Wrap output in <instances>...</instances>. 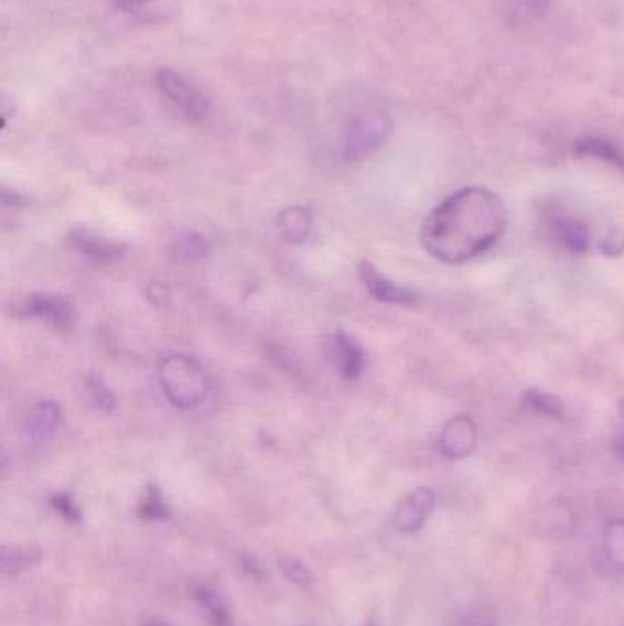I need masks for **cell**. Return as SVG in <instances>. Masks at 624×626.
<instances>
[{"label": "cell", "mask_w": 624, "mask_h": 626, "mask_svg": "<svg viewBox=\"0 0 624 626\" xmlns=\"http://www.w3.org/2000/svg\"><path fill=\"white\" fill-rule=\"evenodd\" d=\"M507 229L501 196L485 187H465L434 207L421 227V246L445 262L462 265L495 246Z\"/></svg>", "instance_id": "cell-1"}, {"label": "cell", "mask_w": 624, "mask_h": 626, "mask_svg": "<svg viewBox=\"0 0 624 626\" xmlns=\"http://www.w3.org/2000/svg\"><path fill=\"white\" fill-rule=\"evenodd\" d=\"M158 381L163 395L179 409H194L207 396V374L193 357L171 354L158 367Z\"/></svg>", "instance_id": "cell-2"}, {"label": "cell", "mask_w": 624, "mask_h": 626, "mask_svg": "<svg viewBox=\"0 0 624 626\" xmlns=\"http://www.w3.org/2000/svg\"><path fill=\"white\" fill-rule=\"evenodd\" d=\"M390 118L379 108H366L354 114L345 127L343 156L346 162H361L387 141Z\"/></svg>", "instance_id": "cell-3"}, {"label": "cell", "mask_w": 624, "mask_h": 626, "mask_svg": "<svg viewBox=\"0 0 624 626\" xmlns=\"http://www.w3.org/2000/svg\"><path fill=\"white\" fill-rule=\"evenodd\" d=\"M158 88L163 96L176 105L187 118L205 119L211 112V101L200 93L198 88L193 87L185 77L180 76L179 72L171 68H162L157 74Z\"/></svg>", "instance_id": "cell-4"}, {"label": "cell", "mask_w": 624, "mask_h": 626, "mask_svg": "<svg viewBox=\"0 0 624 626\" xmlns=\"http://www.w3.org/2000/svg\"><path fill=\"white\" fill-rule=\"evenodd\" d=\"M434 506H437L434 492L429 487H418L398 504V508L394 511V526L401 533H416L431 517Z\"/></svg>", "instance_id": "cell-5"}, {"label": "cell", "mask_w": 624, "mask_h": 626, "mask_svg": "<svg viewBox=\"0 0 624 626\" xmlns=\"http://www.w3.org/2000/svg\"><path fill=\"white\" fill-rule=\"evenodd\" d=\"M478 443V429L473 418L458 414L447 421L440 434V449L449 460L467 458Z\"/></svg>", "instance_id": "cell-6"}, {"label": "cell", "mask_w": 624, "mask_h": 626, "mask_svg": "<svg viewBox=\"0 0 624 626\" xmlns=\"http://www.w3.org/2000/svg\"><path fill=\"white\" fill-rule=\"evenodd\" d=\"M361 281L365 284L366 290L372 298L388 304H415L418 301L416 293L410 288L401 287L390 281L388 277L383 276L372 262H363L359 268Z\"/></svg>", "instance_id": "cell-7"}, {"label": "cell", "mask_w": 624, "mask_h": 626, "mask_svg": "<svg viewBox=\"0 0 624 626\" xmlns=\"http://www.w3.org/2000/svg\"><path fill=\"white\" fill-rule=\"evenodd\" d=\"M68 244L72 249H76L83 257L99 262V265H112L116 260L123 257V244L114 242L110 238L101 237L97 233L88 231V229H74L68 235Z\"/></svg>", "instance_id": "cell-8"}, {"label": "cell", "mask_w": 624, "mask_h": 626, "mask_svg": "<svg viewBox=\"0 0 624 626\" xmlns=\"http://www.w3.org/2000/svg\"><path fill=\"white\" fill-rule=\"evenodd\" d=\"M28 315L41 319L44 323H49L54 328L66 330L71 328L76 317V310L72 306L71 301L60 295H52V293H37L28 299L26 306Z\"/></svg>", "instance_id": "cell-9"}, {"label": "cell", "mask_w": 624, "mask_h": 626, "mask_svg": "<svg viewBox=\"0 0 624 626\" xmlns=\"http://www.w3.org/2000/svg\"><path fill=\"white\" fill-rule=\"evenodd\" d=\"M330 357L341 376L346 379L359 378L365 368V352L351 334L337 332L330 343Z\"/></svg>", "instance_id": "cell-10"}, {"label": "cell", "mask_w": 624, "mask_h": 626, "mask_svg": "<svg viewBox=\"0 0 624 626\" xmlns=\"http://www.w3.org/2000/svg\"><path fill=\"white\" fill-rule=\"evenodd\" d=\"M60 423L61 407L55 401H41L33 407L26 420H24L22 436L30 445H39L54 434Z\"/></svg>", "instance_id": "cell-11"}, {"label": "cell", "mask_w": 624, "mask_h": 626, "mask_svg": "<svg viewBox=\"0 0 624 626\" xmlns=\"http://www.w3.org/2000/svg\"><path fill=\"white\" fill-rule=\"evenodd\" d=\"M277 226L282 237L290 242L301 244L312 235L313 216L302 206L286 207L277 216Z\"/></svg>", "instance_id": "cell-12"}, {"label": "cell", "mask_w": 624, "mask_h": 626, "mask_svg": "<svg viewBox=\"0 0 624 626\" xmlns=\"http://www.w3.org/2000/svg\"><path fill=\"white\" fill-rule=\"evenodd\" d=\"M557 240L571 253L582 255L590 249V233L587 226L571 216H559L551 222Z\"/></svg>", "instance_id": "cell-13"}, {"label": "cell", "mask_w": 624, "mask_h": 626, "mask_svg": "<svg viewBox=\"0 0 624 626\" xmlns=\"http://www.w3.org/2000/svg\"><path fill=\"white\" fill-rule=\"evenodd\" d=\"M43 553L32 546H2L0 550V568L6 578H15L30 568L37 566Z\"/></svg>", "instance_id": "cell-14"}, {"label": "cell", "mask_w": 624, "mask_h": 626, "mask_svg": "<svg viewBox=\"0 0 624 626\" xmlns=\"http://www.w3.org/2000/svg\"><path fill=\"white\" fill-rule=\"evenodd\" d=\"M575 152L579 156H592L603 160V162L615 165V168L624 169V152L614 141L599 136H588L577 141Z\"/></svg>", "instance_id": "cell-15"}, {"label": "cell", "mask_w": 624, "mask_h": 626, "mask_svg": "<svg viewBox=\"0 0 624 626\" xmlns=\"http://www.w3.org/2000/svg\"><path fill=\"white\" fill-rule=\"evenodd\" d=\"M209 251V246L204 238L194 231H180L174 235L173 240L169 244V253L179 262H194L205 257Z\"/></svg>", "instance_id": "cell-16"}, {"label": "cell", "mask_w": 624, "mask_h": 626, "mask_svg": "<svg viewBox=\"0 0 624 626\" xmlns=\"http://www.w3.org/2000/svg\"><path fill=\"white\" fill-rule=\"evenodd\" d=\"M604 553L610 564L624 572V519L612 520L604 529Z\"/></svg>", "instance_id": "cell-17"}, {"label": "cell", "mask_w": 624, "mask_h": 626, "mask_svg": "<svg viewBox=\"0 0 624 626\" xmlns=\"http://www.w3.org/2000/svg\"><path fill=\"white\" fill-rule=\"evenodd\" d=\"M194 600L198 601V605L207 612L209 623L213 626H229L232 625V616L227 606L222 603L220 597L213 592V590L200 586L193 590Z\"/></svg>", "instance_id": "cell-18"}, {"label": "cell", "mask_w": 624, "mask_h": 626, "mask_svg": "<svg viewBox=\"0 0 624 626\" xmlns=\"http://www.w3.org/2000/svg\"><path fill=\"white\" fill-rule=\"evenodd\" d=\"M138 515L149 522H162L169 519L171 511L163 500L162 492L157 486L147 487L146 497L141 498L140 506H138Z\"/></svg>", "instance_id": "cell-19"}, {"label": "cell", "mask_w": 624, "mask_h": 626, "mask_svg": "<svg viewBox=\"0 0 624 626\" xmlns=\"http://www.w3.org/2000/svg\"><path fill=\"white\" fill-rule=\"evenodd\" d=\"M526 406L537 414L548 418H562L564 417V406L557 396L548 395V392H540V390H528L526 392Z\"/></svg>", "instance_id": "cell-20"}, {"label": "cell", "mask_w": 624, "mask_h": 626, "mask_svg": "<svg viewBox=\"0 0 624 626\" xmlns=\"http://www.w3.org/2000/svg\"><path fill=\"white\" fill-rule=\"evenodd\" d=\"M279 566L280 572L284 573V578L288 579L290 583L297 584V586H304V589L312 586V572H310L299 559H295V557H280Z\"/></svg>", "instance_id": "cell-21"}, {"label": "cell", "mask_w": 624, "mask_h": 626, "mask_svg": "<svg viewBox=\"0 0 624 626\" xmlns=\"http://www.w3.org/2000/svg\"><path fill=\"white\" fill-rule=\"evenodd\" d=\"M87 389L92 401H94L101 411H112L114 407H116V398H114L112 392L107 389V385L103 384L101 378L92 376V378L88 379Z\"/></svg>", "instance_id": "cell-22"}, {"label": "cell", "mask_w": 624, "mask_h": 626, "mask_svg": "<svg viewBox=\"0 0 624 626\" xmlns=\"http://www.w3.org/2000/svg\"><path fill=\"white\" fill-rule=\"evenodd\" d=\"M50 504H52V508H54L57 514L63 515L66 520H71V522H79V520H82V511L77 508L76 500H74L68 493H57V495L52 497Z\"/></svg>", "instance_id": "cell-23"}, {"label": "cell", "mask_w": 624, "mask_h": 626, "mask_svg": "<svg viewBox=\"0 0 624 626\" xmlns=\"http://www.w3.org/2000/svg\"><path fill=\"white\" fill-rule=\"evenodd\" d=\"M599 251L606 255V257H620L624 253V233L620 229H614L610 233L609 237H604L599 242Z\"/></svg>", "instance_id": "cell-24"}, {"label": "cell", "mask_w": 624, "mask_h": 626, "mask_svg": "<svg viewBox=\"0 0 624 626\" xmlns=\"http://www.w3.org/2000/svg\"><path fill=\"white\" fill-rule=\"evenodd\" d=\"M517 4L523 6L524 10L531 13V15H542L548 11L551 0H515Z\"/></svg>", "instance_id": "cell-25"}, {"label": "cell", "mask_w": 624, "mask_h": 626, "mask_svg": "<svg viewBox=\"0 0 624 626\" xmlns=\"http://www.w3.org/2000/svg\"><path fill=\"white\" fill-rule=\"evenodd\" d=\"M240 564H243L244 572L249 573L251 578H265V568L260 566V562L254 555H243Z\"/></svg>", "instance_id": "cell-26"}, {"label": "cell", "mask_w": 624, "mask_h": 626, "mask_svg": "<svg viewBox=\"0 0 624 626\" xmlns=\"http://www.w3.org/2000/svg\"><path fill=\"white\" fill-rule=\"evenodd\" d=\"M463 626H496V625L495 622L491 619V617L480 616V614H476V616L467 617V619H465V623H463Z\"/></svg>", "instance_id": "cell-27"}, {"label": "cell", "mask_w": 624, "mask_h": 626, "mask_svg": "<svg viewBox=\"0 0 624 626\" xmlns=\"http://www.w3.org/2000/svg\"><path fill=\"white\" fill-rule=\"evenodd\" d=\"M141 626H169L168 623L163 622V619H160V617H147V619H143V623H141Z\"/></svg>", "instance_id": "cell-28"}, {"label": "cell", "mask_w": 624, "mask_h": 626, "mask_svg": "<svg viewBox=\"0 0 624 626\" xmlns=\"http://www.w3.org/2000/svg\"><path fill=\"white\" fill-rule=\"evenodd\" d=\"M119 4L127 6V8H136V6H143L151 0H118Z\"/></svg>", "instance_id": "cell-29"}, {"label": "cell", "mask_w": 624, "mask_h": 626, "mask_svg": "<svg viewBox=\"0 0 624 626\" xmlns=\"http://www.w3.org/2000/svg\"><path fill=\"white\" fill-rule=\"evenodd\" d=\"M615 453H617V456L624 462V436L615 440Z\"/></svg>", "instance_id": "cell-30"}, {"label": "cell", "mask_w": 624, "mask_h": 626, "mask_svg": "<svg viewBox=\"0 0 624 626\" xmlns=\"http://www.w3.org/2000/svg\"><path fill=\"white\" fill-rule=\"evenodd\" d=\"M620 417H621V420H623V423H624V398H623V400L620 401Z\"/></svg>", "instance_id": "cell-31"}, {"label": "cell", "mask_w": 624, "mask_h": 626, "mask_svg": "<svg viewBox=\"0 0 624 626\" xmlns=\"http://www.w3.org/2000/svg\"><path fill=\"white\" fill-rule=\"evenodd\" d=\"M368 626H377V625H368Z\"/></svg>", "instance_id": "cell-32"}]
</instances>
